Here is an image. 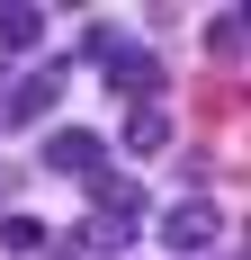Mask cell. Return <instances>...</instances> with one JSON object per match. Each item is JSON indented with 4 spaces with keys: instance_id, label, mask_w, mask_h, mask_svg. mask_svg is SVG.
Returning a JSON list of instances; mask_svg holds the SVG:
<instances>
[{
    "instance_id": "2",
    "label": "cell",
    "mask_w": 251,
    "mask_h": 260,
    "mask_svg": "<svg viewBox=\"0 0 251 260\" xmlns=\"http://www.w3.org/2000/svg\"><path fill=\"white\" fill-rule=\"evenodd\" d=\"M152 224H162V242H171V251H215V242H225V215L206 207L198 188H189V198H179V207H152Z\"/></svg>"
},
{
    "instance_id": "3",
    "label": "cell",
    "mask_w": 251,
    "mask_h": 260,
    "mask_svg": "<svg viewBox=\"0 0 251 260\" xmlns=\"http://www.w3.org/2000/svg\"><path fill=\"white\" fill-rule=\"evenodd\" d=\"M90 207H99V224H125V234H144L152 224V198H144V180H125L117 161H108V171H90Z\"/></svg>"
},
{
    "instance_id": "10",
    "label": "cell",
    "mask_w": 251,
    "mask_h": 260,
    "mask_svg": "<svg viewBox=\"0 0 251 260\" xmlns=\"http://www.w3.org/2000/svg\"><path fill=\"white\" fill-rule=\"evenodd\" d=\"M225 260H233V251H225Z\"/></svg>"
},
{
    "instance_id": "1",
    "label": "cell",
    "mask_w": 251,
    "mask_h": 260,
    "mask_svg": "<svg viewBox=\"0 0 251 260\" xmlns=\"http://www.w3.org/2000/svg\"><path fill=\"white\" fill-rule=\"evenodd\" d=\"M81 45L99 54L108 63V81H117V99H135V108H162V54L152 45H125V27H90V36H81Z\"/></svg>"
},
{
    "instance_id": "4",
    "label": "cell",
    "mask_w": 251,
    "mask_h": 260,
    "mask_svg": "<svg viewBox=\"0 0 251 260\" xmlns=\"http://www.w3.org/2000/svg\"><path fill=\"white\" fill-rule=\"evenodd\" d=\"M36 161H45L54 180H90V171H108V135L99 126H54Z\"/></svg>"
},
{
    "instance_id": "7",
    "label": "cell",
    "mask_w": 251,
    "mask_h": 260,
    "mask_svg": "<svg viewBox=\"0 0 251 260\" xmlns=\"http://www.w3.org/2000/svg\"><path fill=\"white\" fill-rule=\"evenodd\" d=\"M0 45H9V54L45 45V9H27V0H9V9H0Z\"/></svg>"
},
{
    "instance_id": "9",
    "label": "cell",
    "mask_w": 251,
    "mask_h": 260,
    "mask_svg": "<svg viewBox=\"0 0 251 260\" xmlns=\"http://www.w3.org/2000/svg\"><path fill=\"white\" fill-rule=\"evenodd\" d=\"M206 54H215L225 72H242V18H233V9H215V18H206Z\"/></svg>"
},
{
    "instance_id": "5",
    "label": "cell",
    "mask_w": 251,
    "mask_h": 260,
    "mask_svg": "<svg viewBox=\"0 0 251 260\" xmlns=\"http://www.w3.org/2000/svg\"><path fill=\"white\" fill-rule=\"evenodd\" d=\"M54 90H63V63H36V72H18L9 90H0V126H36L54 108Z\"/></svg>"
},
{
    "instance_id": "6",
    "label": "cell",
    "mask_w": 251,
    "mask_h": 260,
    "mask_svg": "<svg viewBox=\"0 0 251 260\" xmlns=\"http://www.w3.org/2000/svg\"><path fill=\"white\" fill-rule=\"evenodd\" d=\"M125 153H171V108H135L125 117Z\"/></svg>"
},
{
    "instance_id": "8",
    "label": "cell",
    "mask_w": 251,
    "mask_h": 260,
    "mask_svg": "<svg viewBox=\"0 0 251 260\" xmlns=\"http://www.w3.org/2000/svg\"><path fill=\"white\" fill-rule=\"evenodd\" d=\"M45 215H0V251H18V260H36V251H45Z\"/></svg>"
}]
</instances>
